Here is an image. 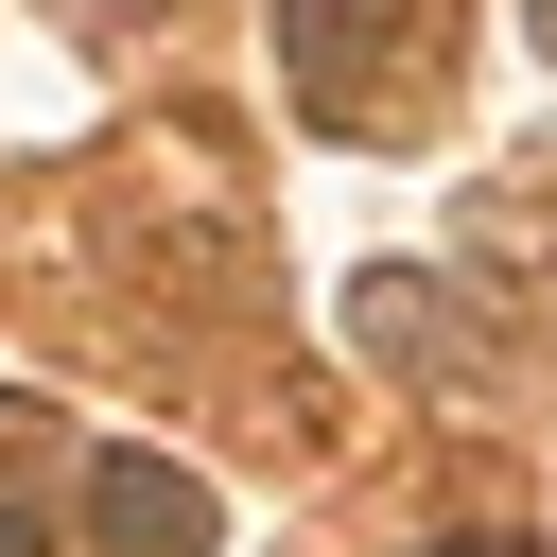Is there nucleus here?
Instances as JSON below:
<instances>
[{
  "label": "nucleus",
  "mask_w": 557,
  "mask_h": 557,
  "mask_svg": "<svg viewBox=\"0 0 557 557\" xmlns=\"http://www.w3.org/2000/svg\"><path fill=\"white\" fill-rule=\"evenodd\" d=\"M87 522H104L122 557H209V487H191L174 453H104V470H87Z\"/></svg>",
  "instance_id": "f257e3e1"
},
{
  "label": "nucleus",
  "mask_w": 557,
  "mask_h": 557,
  "mask_svg": "<svg viewBox=\"0 0 557 557\" xmlns=\"http://www.w3.org/2000/svg\"><path fill=\"white\" fill-rule=\"evenodd\" d=\"M453 557H522V540H453Z\"/></svg>",
  "instance_id": "f03ea898"
}]
</instances>
